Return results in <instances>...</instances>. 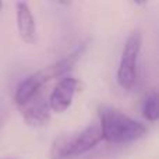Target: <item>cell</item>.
I'll list each match as a JSON object with an SVG mask.
<instances>
[{"mask_svg":"<svg viewBox=\"0 0 159 159\" xmlns=\"http://www.w3.org/2000/svg\"><path fill=\"white\" fill-rule=\"evenodd\" d=\"M85 49H87V43H85V42H81V43H78L69 55L61 57L60 60H57L56 63L45 67L43 71H45V74H46L48 80L52 81V80H55V78L64 77V75L75 66V63L81 59V56L84 55Z\"/></svg>","mask_w":159,"mask_h":159,"instance_id":"cell-7","label":"cell"},{"mask_svg":"<svg viewBox=\"0 0 159 159\" xmlns=\"http://www.w3.org/2000/svg\"><path fill=\"white\" fill-rule=\"evenodd\" d=\"M3 121H4V109H3L2 105H0V129H2V126H3Z\"/></svg>","mask_w":159,"mask_h":159,"instance_id":"cell-11","label":"cell"},{"mask_svg":"<svg viewBox=\"0 0 159 159\" xmlns=\"http://www.w3.org/2000/svg\"><path fill=\"white\" fill-rule=\"evenodd\" d=\"M102 141L99 126H88L71 134H63L57 137L50 148L52 159H73L92 151Z\"/></svg>","mask_w":159,"mask_h":159,"instance_id":"cell-2","label":"cell"},{"mask_svg":"<svg viewBox=\"0 0 159 159\" xmlns=\"http://www.w3.org/2000/svg\"><path fill=\"white\" fill-rule=\"evenodd\" d=\"M96 157H99L98 154H95V155H82V157H78V158H73V159H96Z\"/></svg>","mask_w":159,"mask_h":159,"instance_id":"cell-10","label":"cell"},{"mask_svg":"<svg viewBox=\"0 0 159 159\" xmlns=\"http://www.w3.org/2000/svg\"><path fill=\"white\" fill-rule=\"evenodd\" d=\"M99 130L102 140L110 144H127L140 140L147 134V127L119 109L107 105L99 107Z\"/></svg>","mask_w":159,"mask_h":159,"instance_id":"cell-1","label":"cell"},{"mask_svg":"<svg viewBox=\"0 0 159 159\" xmlns=\"http://www.w3.org/2000/svg\"><path fill=\"white\" fill-rule=\"evenodd\" d=\"M158 92L157 89H151L147 93L143 103V115L147 120L157 121L159 117V105H158Z\"/></svg>","mask_w":159,"mask_h":159,"instance_id":"cell-9","label":"cell"},{"mask_svg":"<svg viewBox=\"0 0 159 159\" xmlns=\"http://www.w3.org/2000/svg\"><path fill=\"white\" fill-rule=\"evenodd\" d=\"M16 10H17V27H18V34L21 36V39L25 43H35L36 25L30 6L24 2H18L16 4Z\"/></svg>","mask_w":159,"mask_h":159,"instance_id":"cell-8","label":"cell"},{"mask_svg":"<svg viewBox=\"0 0 159 159\" xmlns=\"http://www.w3.org/2000/svg\"><path fill=\"white\" fill-rule=\"evenodd\" d=\"M2 7H3V3H2V2H0V8H2Z\"/></svg>","mask_w":159,"mask_h":159,"instance_id":"cell-12","label":"cell"},{"mask_svg":"<svg viewBox=\"0 0 159 159\" xmlns=\"http://www.w3.org/2000/svg\"><path fill=\"white\" fill-rule=\"evenodd\" d=\"M48 78L43 73V69L39 71L34 73V74L28 75L27 78H24L21 82L18 84L14 93V101H16L17 106L27 103L30 99H32L36 93H39L42 91V87L45 84H48Z\"/></svg>","mask_w":159,"mask_h":159,"instance_id":"cell-6","label":"cell"},{"mask_svg":"<svg viewBox=\"0 0 159 159\" xmlns=\"http://www.w3.org/2000/svg\"><path fill=\"white\" fill-rule=\"evenodd\" d=\"M18 109L25 123L32 127L45 126L50 119L49 102L42 93V91L39 93H36L32 99H30L27 103L18 106Z\"/></svg>","mask_w":159,"mask_h":159,"instance_id":"cell-5","label":"cell"},{"mask_svg":"<svg viewBox=\"0 0 159 159\" xmlns=\"http://www.w3.org/2000/svg\"><path fill=\"white\" fill-rule=\"evenodd\" d=\"M143 35L140 31L130 34L121 52L117 70V81L123 89H133L137 84V60L141 52Z\"/></svg>","mask_w":159,"mask_h":159,"instance_id":"cell-3","label":"cell"},{"mask_svg":"<svg viewBox=\"0 0 159 159\" xmlns=\"http://www.w3.org/2000/svg\"><path fill=\"white\" fill-rule=\"evenodd\" d=\"M80 81L74 77H64L57 82L55 89L52 91L49 99L50 110L56 113H63L70 107L75 92L80 89Z\"/></svg>","mask_w":159,"mask_h":159,"instance_id":"cell-4","label":"cell"}]
</instances>
